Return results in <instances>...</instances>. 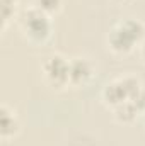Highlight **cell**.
<instances>
[{"label":"cell","instance_id":"6da1fadb","mask_svg":"<svg viewBox=\"0 0 145 146\" xmlns=\"http://www.w3.org/2000/svg\"><path fill=\"white\" fill-rule=\"evenodd\" d=\"M145 39V27L137 19L119 21L108 34V44L116 54H128Z\"/></svg>","mask_w":145,"mask_h":146},{"label":"cell","instance_id":"7a4b0ae2","mask_svg":"<svg viewBox=\"0 0 145 146\" xmlns=\"http://www.w3.org/2000/svg\"><path fill=\"white\" fill-rule=\"evenodd\" d=\"M19 26H21L22 34L28 37V41H31L34 44L46 42L51 36V31H53L50 15L34 9V7H28L26 10L21 12Z\"/></svg>","mask_w":145,"mask_h":146},{"label":"cell","instance_id":"3957f363","mask_svg":"<svg viewBox=\"0 0 145 146\" xmlns=\"http://www.w3.org/2000/svg\"><path fill=\"white\" fill-rule=\"evenodd\" d=\"M142 90H144V87H142L140 80L135 78V76L126 75V76L113 80L111 83H108L104 87L103 100L111 109H116V107H119L126 102H132Z\"/></svg>","mask_w":145,"mask_h":146},{"label":"cell","instance_id":"277c9868","mask_svg":"<svg viewBox=\"0 0 145 146\" xmlns=\"http://www.w3.org/2000/svg\"><path fill=\"white\" fill-rule=\"evenodd\" d=\"M41 72L46 80L53 88H63L70 85L68 80V72H70V60H67L62 54H50L44 58L41 65Z\"/></svg>","mask_w":145,"mask_h":146},{"label":"cell","instance_id":"5b68a950","mask_svg":"<svg viewBox=\"0 0 145 146\" xmlns=\"http://www.w3.org/2000/svg\"><path fill=\"white\" fill-rule=\"evenodd\" d=\"M96 68L92 61L87 58H72L70 60V72H68V80L73 87H84L94 78Z\"/></svg>","mask_w":145,"mask_h":146},{"label":"cell","instance_id":"8992f818","mask_svg":"<svg viewBox=\"0 0 145 146\" xmlns=\"http://www.w3.org/2000/svg\"><path fill=\"white\" fill-rule=\"evenodd\" d=\"M19 119L14 110H10L5 104L0 107V136L2 139H9L19 133Z\"/></svg>","mask_w":145,"mask_h":146},{"label":"cell","instance_id":"52a82bcc","mask_svg":"<svg viewBox=\"0 0 145 146\" xmlns=\"http://www.w3.org/2000/svg\"><path fill=\"white\" fill-rule=\"evenodd\" d=\"M62 3H63V0H31V7H34L48 15L56 14L62 9Z\"/></svg>","mask_w":145,"mask_h":146},{"label":"cell","instance_id":"ba28073f","mask_svg":"<svg viewBox=\"0 0 145 146\" xmlns=\"http://www.w3.org/2000/svg\"><path fill=\"white\" fill-rule=\"evenodd\" d=\"M15 3L14 0H0V17H2V31H5L7 24L10 22V19H14L15 15Z\"/></svg>","mask_w":145,"mask_h":146},{"label":"cell","instance_id":"9c48e42d","mask_svg":"<svg viewBox=\"0 0 145 146\" xmlns=\"http://www.w3.org/2000/svg\"><path fill=\"white\" fill-rule=\"evenodd\" d=\"M140 56L145 60V39H144V42L140 44Z\"/></svg>","mask_w":145,"mask_h":146},{"label":"cell","instance_id":"30bf717a","mask_svg":"<svg viewBox=\"0 0 145 146\" xmlns=\"http://www.w3.org/2000/svg\"><path fill=\"white\" fill-rule=\"evenodd\" d=\"M14 2H17V0H14Z\"/></svg>","mask_w":145,"mask_h":146}]
</instances>
